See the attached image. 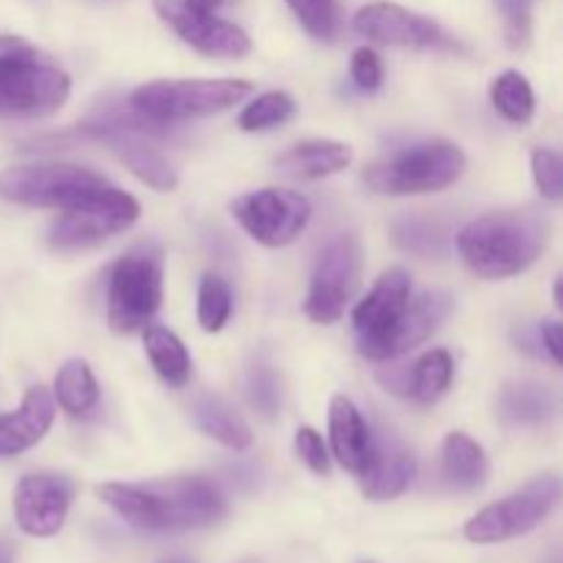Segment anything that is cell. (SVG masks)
<instances>
[{"instance_id": "1", "label": "cell", "mask_w": 563, "mask_h": 563, "mask_svg": "<svg viewBox=\"0 0 563 563\" xmlns=\"http://www.w3.org/2000/svg\"><path fill=\"white\" fill-rule=\"evenodd\" d=\"M97 498L115 511L126 526L148 533H176L209 528L229 511L225 498L203 478L179 476L148 484L108 482L97 487Z\"/></svg>"}, {"instance_id": "2", "label": "cell", "mask_w": 563, "mask_h": 563, "mask_svg": "<svg viewBox=\"0 0 563 563\" xmlns=\"http://www.w3.org/2000/svg\"><path fill=\"white\" fill-rule=\"evenodd\" d=\"M548 245V223L531 209H504L471 220L456 234V251L473 275L487 280L526 273Z\"/></svg>"}, {"instance_id": "3", "label": "cell", "mask_w": 563, "mask_h": 563, "mask_svg": "<svg viewBox=\"0 0 563 563\" xmlns=\"http://www.w3.org/2000/svg\"><path fill=\"white\" fill-rule=\"evenodd\" d=\"M71 80L53 58L16 36H0V115L42 119L69 99Z\"/></svg>"}, {"instance_id": "4", "label": "cell", "mask_w": 563, "mask_h": 563, "mask_svg": "<svg viewBox=\"0 0 563 563\" xmlns=\"http://www.w3.org/2000/svg\"><path fill=\"white\" fill-rule=\"evenodd\" d=\"M465 163V152L456 143L427 141L372 163L363 181L379 196H423L454 185Z\"/></svg>"}, {"instance_id": "5", "label": "cell", "mask_w": 563, "mask_h": 563, "mask_svg": "<svg viewBox=\"0 0 563 563\" xmlns=\"http://www.w3.org/2000/svg\"><path fill=\"white\" fill-rule=\"evenodd\" d=\"M253 93L247 80H152L130 93V108L148 121H190L223 113Z\"/></svg>"}, {"instance_id": "6", "label": "cell", "mask_w": 563, "mask_h": 563, "mask_svg": "<svg viewBox=\"0 0 563 563\" xmlns=\"http://www.w3.org/2000/svg\"><path fill=\"white\" fill-rule=\"evenodd\" d=\"M163 302V253L143 245L121 256L110 269L108 324L113 333L130 335L146 328Z\"/></svg>"}, {"instance_id": "7", "label": "cell", "mask_w": 563, "mask_h": 563, "mask_svg": "<svg viewBox=\"0 0 563 563\" xmlns=\"http://www.w3.org/2000/svg\"><path fill=\"white\" fill-rule=\"evenodd\" d=\"M108 187L97 170L71 163H33L0 170V198L20 207L69 209Z\"/></svg>"}, {"instance_id": "8", "label": "cell", "mask_w": 563, "mask_h": 563, "mask_svg": "<svg viewBox=\"0 0 563 563\" xmlns=\"http://www.w3.org/2000/svg\"><path fill=\"white\" fill-rule=\"evenodd\" d=\"M559 500L561 482L553 473L533 478L522 489L506 495L504 500L489 504L487 509L471 517L465 526V539L473 544H498L526 537V533H531L533 528L548 520V515L559 506Z\"/></svg>"}, {"instance_id": "9", "label": "cell", "mask_w": 563, "mask_h": 563, "mask_svg": "<svg viewBox=\"0 0 563 563\" xmlns=\"http://www.w3.org/2000/svg\"><path fill=\"white\" fill-rule=\"evenodd\" d=\"M363 275V245L355 234H339L324 245L313 267L302 311L311 322L333 324L344 317Z\"/></svg>"}, {"instance_id": "10", "label": "cell", "mask_w": 563, "mask_h": 563, "mask_svg": "<svg viewBox=\"0 0 563 563\" xmlns=\"http://www.w3.org/2000/svg\"><path fill=\"white\" fill-rule=\"evenodd\" d=\"M141 218V207L135 198L115 187H102L93 196L82 198L75 207L64 209L55 225L49 229V245L58 251H77L93 247L121 231L132 229Z\"/></svg>"}, {"instance_id": "11", "label": "cell", "mask_w": 563, "mask_h": 563, "mask_svg": "<svg viewBox=\"0 0 563 563\" xmlns=\"http://www.w3.org/2000/svg\"><path fill=\"white\" fill-rule=\"evenodd\" d=\"M231 214L256 242L267 247H286L302 234L311 220V203L300 192L264 187L234 198Z\"/></svg>"}, {"instance_id": "12", "label": "cell", "mask_w": 563, "mask_h": 563, "mask_svg": "<svg viewBox=\"0 0 563 563\" xmlns=\"http://www.w3.org/2000/svg\"><path fill=\"white\" fill-rule=\"evenodd\" d=\"M451 308H454V300L443 291H427V295L410 297L399 317L383 333L357 341L361 355L368 357V361H394V357L416 350L423 341L432 339V333L445 322Z\"/></svg>"}, {"instance_id": "13", "label": "cell", "mask_w": 563, "mask_h": 563, "mask_svg": "<svg viewBox=\"0 0 563 563\" xmlns=\"http://www.w3.org/2000/svg\"><path fill=\"white\" fill-rule=\"evenodd\" d=\"M159 20L185 44L209 58H245L251 53V38L234 22L214 16L212 11H198L185 0H154Z\"/></svg>"}, {"instance_id": "14", "label": "cell", "mask_w": 563, "mask_h": 563, "mask_svg": "<svg viewBox=\"0 0 563 563\" xmlns=\"http://www.w3.org/2000/svg\"><path fill=\"white\" fill-rule=\"evenodd\" d=\"M71 506V484L53 473H31L16 482L14 520L22 533L49 539L64 528Z\"/></svg>"}, {"instance_id": "15", "label": "cell", "mask_w": 563, "mask_h": 563, "mask_svg": "<svg viewBox=\"0 0 563 563\" xmlns=\"http://www.w3.org/2000/svg\"><path fill=\"white\" fill-rule=\"evenodd\" d=\"M355 31L388 47H440L449 36L438 22L396 3H368L355 14Z\"/></svg>"}, {"instance_id": "16", "label": "cell", "mask_w": 563, "mask_h": 563, "mask_svg": "<svg viewBox=\"0 0 563 563\" xmlns=\"http://www.w3.org/2000/svg\"><path fill=\"white\" fill-rule=\"evenodd\" d=\"M91 135H97L143 185H148L157 192H170L179 185V176H176L174 165L146 141L137 130L124 126L121 121H97V124L86 126Z\"/></svg>"}, {"instance_id": "17", "label": "cell", "mask_w": 563, "mask_h": 563, "mask_svg": "<svg viewBox=\"0 0 563 563\" xmlns=\"http://www.w3.org/2000/svg\"><path fill=\"white\" fill-rule=\"evenodd\" d=\"M416 478V456L390 434L372 438V454L361 471V489L368 500L383 504L405 493Z\"/></svg>"}, {"instance_id": "18", "label": "cell", "mask_w": 563, "mask_h": 563, "mask_svg": "<svg viewBox=\"0 0 563 563\" xmlns=\"http://www.w3.org/2000/svg\"><path fill=\"white\" fill-rule=\"evenodd\" d=\"M55 421V401L44 385L27 388L14 412L0 416V456H16L42 443Z\"/></svg>"}, {"instance_id": "19", "label": "cell", "mask_w": 563, "mask_h": 563, "mask_svg": "<svg viewBox=\"0 0 563 563\" xmlns=\"http://www.w3.org/2000/svg\"><path fill=\"white\" fill-rule=\"evenodd\" d=\"M412 291L410 273L401 267H390L379 275L377 284L372 286L366 297L352 311V322L361 339H372V335L383 333L390 322L401 313L407 306Z\"/></svg>"}, {"instance_id": "20", "label": "cell", "mask_w": 563, "mask_h": 563, "mask_svg": "<svg viewBox=\"0 0 563 563\" xmlns=\"http://www.w3.org/2000/svg\"><path fill=\"white\" fill-rule=\"evenodd\" d=\"M328 427L335 462L352 476H361L368 454H372V429H368L366 418L361 416L355 401L346 399V396H333L328 410Z\"/></svg>"}, {"instance_id": "21", "label": "cell", "mask_w": 563, "mask_h": 563, "mask_svg": "<svg viewBox=\"0 0 563 563\" xmlns=\"http://www.w3.org/2000/svg\"><path fill=\"white\" fill-rule=\"evenodd\" d=\"M352 148L346 143L328 141V137H313V141L295 143L286 154L278 157L280 174L291 179H324L339 170L350 168Z\"/></svg>"}, {"instance_id": "22", "label": "cell", "mask_w": 563, "mask_h": 563, "mask_svg": "<svg viewBox=\"0 0 563 563\" xmlns=\"http://www.w3.org/2000/svg\"><path fill=\"white\" fill-rule=\"evenodd\" d=\"M192 418L207 438L218 440L231 451H247L253 445V432L245 418L225 405L218 396H201L192 405Z\"/></svg>"}, {"instance_id": "23", "label": "cell", "mask_w": 563, "mask_h": 563, "mask_svg": "<svg viewBox=\"0 0 563 563\" xmlns=\"http://www.w3.org/2000/svg\"><path fill=\"white\" fill-rule=\"evenodd\" d=\"M443 476L456 489L484 487L489 476V460L482 445L465 432H451L443 440Z\"/></svg>"}, {"instance_id": "24", "label": "cell", "mask_w": 563, "mask_h": 563, "mask_svg": "<svg viewBox=\"0 0 563 563\" xmlns=\"http://www.w3.org/2000/svg\"><path fill=\"white\" fill-rule=\"evenodd\" d=\"M143 346H146L148 363H152V368L163 383L174 385V388L187 385L192 361L187 355V346L179 341V335L170 333L168 328L154 324V328H146V333H143Z\"/></svg>"}, {"instance_id": "25", "label": "cell", "mask_w": 563, "mask_h": 563, "mask_svg": "<svg viewBox=\"0 0 563 563\" xmlns=\"http://www.w3.org/2000/svg\"><path fill=\"white\" fill-rule=\"evenodd\" d=\"M53 394L69 416H88L99 401V385L82 357H69L55 374Z\"/></svg>"}, {"instance_id": "26", "label": "cell", "mask_w": 563, "mask_h": 563, "mask_svg": "<svg viewBox=\"0 0 563 563\" xmlns=\"http://www.w3.org/2000/svg\"><path fill=\"white\" fill-rule=\"evenodd\" d=\"M451 377H454V361H451L449 352L432 350L418 357L412 372L407 374L405 390L418 405L429 407L443 399L451 385Z\"/></svg>"}, {"instance_id": "27", "label": "cell", "mask_w": 563, "mask_h": 563, "mask_svg": "<svg viewBox=\"0 0 563 563\" xmlns=\"http://www.w3.org/2000/svg\"><path fill=\"white\" fill-rule=\"evenodd\" d=\"M500 412L511 423H542L555 412V396L539 383H511L500 394Z\"/></svg>"}, {"instance_id": "28", "label": "cell", "mask_w": 563, "mask_h": 563, "mask_svg": "<svg viewBox=\"0 0 563 563\" xmlns=\"http://www.w3.org/2000/svg\"><path fill=\"white\" fill-rule=\"evenodd\" d=\"M489 97H493L495 110L504 115L511 124H528L533 119V108H537V99H533V88L528 82L526 75L520 71H504L493 80L489 88Z\"/></svg>"}, {"instance_id": "29", "label": "cell", "mask_w": 563, "mask_h": 563, "mask_svg": "<svg viewBox=\"0 0 563 563\" xmlns=\"http://www.w3.org/2000/svg\"><path fill=\"white\" fill-rule=\"evenodd\" d=\"M394 236L396 245L405 247L407 253H418V256H440L449 242L443 225L429 218H416V214L396 220Z\"/></svg>"}, {"instance_id": "30", "label": "cell", "mask_w": 563, "mask_h": 563, "mask_svg": "<svg viewBox=\"0 0 563 563\" xmlns=\"http://www.w3.org/2000/svg\"><path fill=\"white\" fill-rule=\"evenodd\" d=\"M297 104L295 99L286 91H267L262 97L253 99L251 104H245V110L240 113L236 124L245 132H264L280 126L284 121H289L295 115Z\"/></svg>"}, {"instance_id": "31", "label": "cell", "mask_w": 563, "mask_h": 563, "mask_svg": "<svg viewBox=\"0 0 563 563\" xmlns=\"http://www.w3.org/2000/svg\"><path fill=\"white\" fill-rule=\"evenodd\" d=\"M231 317V289L220 275L207 273L198 286V324L207 333H220Z\"/></svg>"}, {"instance_id": "32", "label": "cell", "mask_w": 563, "mask_h": 563, "mask_svg": "<svg viewBox=\"0 0 563 563\" xmlns=\"http://www.w3.org/2000/svg\"><path fill=\"white\" fill-rule=\"evenodd\" d=\"M300 25L319 42H330L339 33V3L335 0H286Z\"/></svg>"}, {"instance_id": "33", "label": "cell", "mask_w": 563, "mask_h": 563, "mask_svg": "<svg viewBox=\"0 0 563 563\" xmlns=\"http://www.w3.org/2000/svg\"><path fill=\"white\" fill-rule=\"evenodd\" d=\"M533 3L537 0H495V9L504 16V31L509 47H528L533 36Z\"/></svg>"}, {"instance_id": "34", "label": "cell", "mask_w": 563, "mask_h": 563, "mask_svg": "<svg viewBox=\"0 0 563 563\" xmlns=\"http://www.w3.org/2000/svg\"><path fill=\"white\" fill-rule=\"evenodd\" d=\"M531 170L533 181H537L539 192L548 201H561L563 198V163L553 148H537L531 154Z\"/></svg>"}, {"instance_id": "35", "label": "cell", "mask_w": 563, "mask_h": 563, "mask_svg": "<svg viewBox=\"0 0 563 563\" xmlns=\"http://www.w3.org/2000/svg\"><path fill=\"white\" fill-rule=\"evenodd\" d=\"M247 396L251 405L256 407L262 416H275L280 410V383L269 366H258L251 372V383H247Z\"/></svg>"}, {"instance_id": "36", "label": "cell", "mask_w": 563, "mask_h": 563, "mask_svg": "<svg viewBox=\"0 0 563 563\" xmlns=\"http://www.w3.org/2000/svg\"><path fill=\"white\" fill-rule=\"evenodd\" d=\"M295 451L300 456L302 465L313 471L317 476H328L330 473V451L324 445L322 434L311 427H300L295 434Z\"/></svg>"}, {"instance_id": "37", "label": "cell", "mask_w": 563, "mask_h": 563, "mask_svg": "<svg viewBox=\"0 0 563 563\" xmlns=\"http://www.w3.org/2000/svg\"><path fill=\"white\" fill-rule=\"evenodd\" d=\"M350 75L361 91H377L379 82H383V64H379V55L374 53L372 47L355 49L350 60Z\"/></svg>"}, {"instance_id": "38", "label": "cell", "mask_w": 563, "mask_h": 563, "mask_svg": "<svg viewBox=\"0 0 563 563\" xmlns=\"http://www.w3.org/2000/svg\"><path fill=\"white\" fill-rule=\"evenodd\" d=\"M539 341H542V346H544V352L550 355V361H553L555 366H561L563 352H561V322L559 319H544V322L539 324Z\"/></svg>"}, {"instance_id": "39", "label": "cell", "mask_w": 563, "mask_h": 563, "mask_svg": "<svg viewBox=\"0 0 563 563\" xmlns=\"http://www.w3.org/2000/svg\"><path fill=\"white\" fill-rule=\"evenodd\" d=\"M185 3L192 5V9H198V11H214L220 3H223V0H185Z\"/></svg>"}, {"instance_id": "40", "label": "cell", "mask_w": 563, "mask_h": 563, "mask_svg": "<svg viewBox=\"0 0 563 563\" xmlns=\"http://www.w3.org/2000/svg\"><path fill=\"white\" fill-rule=\"evenodd\" d=\"M555 306H563V302H561V280H555Z\"/></svg>"}, {"instance_id": "41", "label": "cell", "mask_w": 563, "mask_h": 563, "mask_svg": "<svg viewBox=\"0 0 563 563\" xmlns=\"http://www.w3.org/2000/svg\"><path fill=\"white\" fill-rule=\"evenodd\" d=\"M0 563H11V553L5 548H0Z\"/></svg>"}]
</instances>
